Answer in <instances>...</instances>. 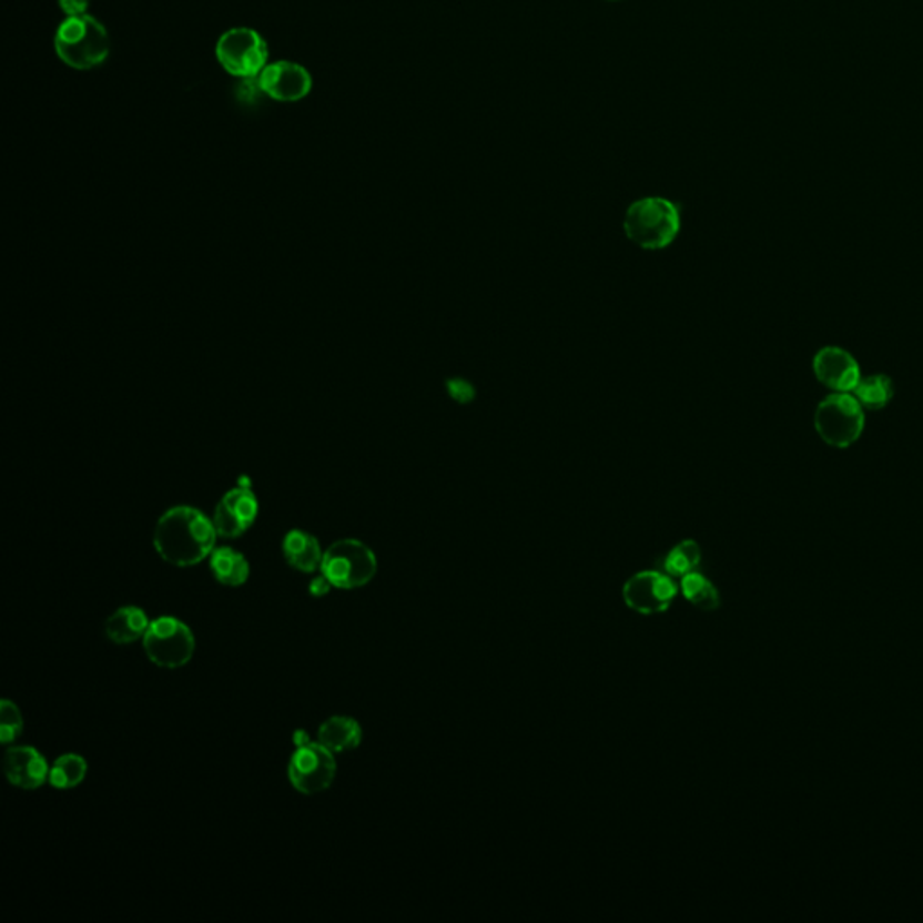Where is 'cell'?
Instances as JSON below:
<instances>
[{
  "instance_id": "obj_10",
  "label": "cell",
  "mask_w": 923,
  "mask_h": 923,
  "mask_svg": "<svg viewBox=\"0 0 923 923\" xmlns=\"http://www.w3.org/2000/svg\"><path fill=\"white\" fill-rule=\"evenodd\" d=\"M258 501L250 487L241 486L227 490L216 504L213 525L221 538H241L255 524Z\"/></svg>"
},
{
  "instance_id": "obj_9",
  "label": "cell",
  "mask_w": 923,
  "mask_h": 923,
  "mask_svg": "<svg viewBox=\"0 0 923 923\" xmlns=\"http://www.w3.org/2000/svg\"><path fill=\"white\" fill-rule=\"evenodd\" d=\"M677 594V582L660 570L635 574L622 588V597L628 608L639 611L642 616H655L668 610Z\"/></svg>"
},
{
  "instance_id": "obj_15",
  "label": "cell",
  "mask_w": 923,
  "mask_h": 923,
  "mask_svg": "<svg viewBox=\"0 0 923 923\" xmlns=\"http://www.w3.org/2000/svg\"><path fill=\"white\" fill-rule=\"evenodd\" d=\"M152 620L138 606H123L105 622V635L114 645H132L143 639Z\"/></svg>"
},
{
  "instance_id": "obj_23",
  "label": "cell",
  "mask_w": 923,
  "mask_h": 923,
  "mask_svg": "<svg viewBox=\"0 0 923 923\" xmlns=\"http://www.w3.org/2000/svg\"><path fill=\"white\" fill-rule=\"evenodd\" d=\"M447 388H449V394L453 395V399L462 400V403H467V400L473 399V386L466 381H449L447 383Z\"/></svg>"
},
{
  "instance_id": "obj_24",
  "label": "cell",
  "mask_w": 923,
  "mask_h": 923,
  "mask_svg": "<svg viewBox=\"0 0 923 923\" xmlns=\"http://www.w3.org/2000/svg\"><path fill=\"white\" fill-rule=\"evenodd\" d=\"M58 4L68 17H82V14H87L89 0H58Z\"/></svg>"
},
{
  "instance_id": "obj_5",
  "label": "cell",
  "mask_w": 923,
  "mask_h": 923,
  "mask_svg": "<svg viewBox=\"0 0 923 923\" xmlns=\"http://www.w3.org/2000/svg\"><path fill=\"white\" fill-rule=\"evenodd\" d=\"M143 648L150 662L158 668H183L195 653V637L183 620L159 617L150 622L143 637Z\"/></svg>"
},
{
  "instance_id": "obj_19",
  "label": "cell",
  "mask_w": 923,
  "mask_h": 923,
  "mask_svg": "<svg viewBox=\"0 0 923 923\" xmlns=\"http://www.w3.org/2000/svg\"><path fill=\"white\" fill-rule=\"evenodd\" d=\"M680 591L692 606H697L700 610L712 611L720 608L721 599L717 587L702 574L691 572L683 576L680 581Z\"/></svg>"
},
{
  "instance_id": "obj_2",
  "label": "cell",
  "mask_w": 923,
  "mask_h": 923,
  "mask_svg": "<svg viewBox=\"0 0 923 923\" xmlns=\"http://www.w3.org/2000/svg\"><path fill=\"white\" fill-rule=\"evenodd\" d=\"M622 227L628 241L642 250H666L677 241L682 227L680 207L669 199H639L626 210Z\"/></svg>"
},
{
  "instance_id": "obj_26",
  "label": "cell",
  "mask_w": 923,
  "mask_h": 923,
  "mask_svg": "<svg viewBox=\"0 0 923 923\" xmlns=\"http://www.w3.org/2000/svg\"><path fill=\"white\" fill-rule=\"evenodd\" d=\"M606 2H620V0H606Z\"/></svg>"
},
{
  "instance_id": "obj_16",
  "label": "cell",
  "mask_w": 923,
  "mask_h": 923,
  "mask_svg": "<svg viewBox=\"0 0 923 923\" xmlns=\"http://www.w3.org/2000/svg\"><path fill=\"white\" fill-rule=\"evenodd\" d=\"M363 729L354 718L332 717L323 721L317 731V741L332 752H348L359 747Z\"/></svg>"
},
{
  "instance_id": "obj_4",
  "label": "cell",
  "mask_w": 923,
  "mask_h": 923,
  "mask_svg": "<svg viewBox=\"0 0 923 923\" xmlns=\"http://www.w3.org/2000/svg\"><path fill=\"white\" fill-rule=\"evenodd\" d=\"M323 576L339 590L365 587L377 574V558L359 539H339L323 554Z\"/></svg>"
},
{
  "instance_id": "obj_20",
  "label": "cell",
  "mask_w": 923,
  "mask_h": 923,
  "mask_svg": "<svg viewBox=\"0 0 923 923\" xmlns=\"http://www.w3.org/2000/svg\"><path fill=\"white\" fill-rule=\"evenodd\" d=\"M87 770H89V767H87V761L83 760L82 755H60L49 770V783L58 790L74 789L78 784L83 783Z\"/></svg>"
},
{
  "instance_id": "obj_21",
  "label": "cell",
  "mask_w": 923,
  "mask_h": 923,
  "mask_svg": "<svg viewBox=\"0 0 923 923\" xmlns=\"http://www.w3.org/2000/svg\"><path fill=\"white\" fill-rule=\"evenodd\" d=\"M855 397L862 404V408L880 409L890 403L893 397V385L888 375H870L859 381L855 386Z\"/></svg>"
},
{
  "instance_id": "obj_13",
  "label": "cell",
  "mask_w": 923,
  "mask_h": 923,
  "mask_svg": "<svg viewBox=\"0 0 923 923\" xmlns=\"http://www.w3.org/2000/svg\"><path fill=\"white\" fill-rule=\"evenodd\" d=\"M49 764L34 747H11L4 754V774L13 787L37 790L49 781Z\"/></svg>"
},
{
  "instance_id": "obj_14",
  "label": "cell",
  "mask_w": 923,
  "mask_h": 923,
  "mask_svg": "<svg viewBox=\"0 0 923 923\" xmlns=\"http://www.w3.org/2000/svg\"><path fill=\"white\" fill-rule=\"evenodd\" d=\"M282 550H284L288 567L303 574L316 572L317 568L322 567L323 554H325L322 552V545L313 534L300 529L288 530L285 534Z\"/></svg>"
},
{
  "instance_id": "obj_3",
  "label": "cell",
  "mask_w": 923,
  "mask_h": 923,
  "mask_svg": "<svg viewBox=\"0 0 923 923\" xmlns=\"http://www.w3.org/2000/svg\"><path fill=\"white\" fill-rule=\"evenodd\" d=\"M54 51L69 68L89 71L105 62L111 40L105 26L91 14L68 17L54 33Z\"/></svg>"
},
{
  "instance_id": "obj_8",
  "label": "cell",
  "mask_w": 923,
  "mask_h": 923,
  "mask_svg": "<svg viewBox=\"0 0 923 923\" xmlns=\"http://www.w3.org/2000/svg\"><path fill=\"white\" fill-rule=\"evenodd\" d=\"M287 772L294 789L314 795L327 790L336 778V758L320 741H307L294 750Z\"/></svg>"
},
{
  "instance_id": "obj_18",
  "label": "cell",
  "mask_w": 923,
  "mask_h": 923,
  "mask_svg": "<svg viewBox=\"0 0 923 923\" xmlns=\"http://www.w3.org/2000/svg\"><path fill=\"white\" fill-rule=\"evenodd\" d=\"M700 561H702L700 545L692 539H683L663 556L660 561V572L671 577L688 576L697 570Z\"/></svg>"
},
{
  "instance_id": "obj_17",
  "label": "cell",
  "mask_w": 923,
  "mask_h": 923,
  "mask_svg": "<svg viewBox=\"0 0 923 923\" xmlns=\"http://www.w3.org/2000/svg\"><path fill=\"white\" fill-rule=\"evenodd\" d=\"M210 568L224 587H241L250 579V562L235 548H215L210 556Z\"/></svg>"
},
{
  "instance_id": "obj_25",
  "label": "cell",
  "mask_w": 923,
  "mask_h": 923,
  "mask_svg": "<svg viewBox=\"0 0 923 923\" xmlns=\"http://www.w3.org/2000/svg\"><path fill=\"white\" fill-rule=\"evenodd\" d=\"M331 588H334L332 587V582L328 581L327 577L323 576V574L322 576L314 577L311 585H308V591H311V596L313 597L327 596Z\"/></svg>"
},
{
  "instance_id": "obj_1",
  "label": "cell",
  "mask_w": 923,
  "mask_h": 923,
  "mask_svg": "<svg viewBox=\"0 0 923 923\" xmlns=\"http://www.w3.org/2000/svg\"><path fill=\"white\" fill-rule=\"evenodd\" d=\"M216 529L204 513L179 505L166 510L154 530V548L173 567H195L215 550Z\"/></svg>"
},
{
  "instance_id": "obj_7",
  "label": "cell",
  "mask_w": 923,
  "mask_h": 923,
  "mask_svg": "<svg viewBox=\"0 0 923 923\" xmlns=\"http://www.w3.org/2000/svg\"><path fill=\"white\" fill-rule=\"evenodd\" d=\"M815 428L822 440L830 446H851L859 440L864 429L862 404L848 394L830 395L818 406Z\"/></svg>"
},
{
  "instance_id": "obj_6",
  "label": "cell",
  "mask_w": 923,
  "mask_h": 923,
  "mask_svg": "<svg viewBox=\"0 0 923 923\" xmlns=\"http://www.w3.org/2000/svg\"><path fill=\"white\" fill-rule=\"evenodd\" d=\"M216 60L231 77L250 80L260 77L267 62V43L255 29L235 28L222 34L215 48Z\"/></svg>"
},
{
  "instance_id": "obj_22",
  "label": "cell",
  "mask_w": 923,
  "mask_h": 923,
  "mask_svg": "<svg viewBox=\"0 0 923 923\" xmlns=\"http://www.w3.org/2000/svg\"><path fill=\"white\" fill-rule=\"evenodd\" d=\"M22 731H24V721H22L19 707L10 700H2L0 702V741L4 746H10L19 740Z\"/></svg>"
},
{
  "instance_id": "obj_11",
  "label": "cell",
  "mask_w": 923,
  "mask_h": 923,
  "mask_svg": "<svg viewBox=\"0 0 923 923\" xmlns=\"http://www.w3.org/2000/svg\"><path fill=\"white\" fill-rule=\"evenodd\" d=\"M258 83L265 97L282 103L303 100L313 89V78L307 69L287 60L265 65L264 71L260 72Z\"/></svg>"
},
{
  "instance_id": "obj_12",
  "label": "cell",
  "mask_w": 923,
  "mask_h": 923,
  "mask_svg": "<svg viewBox=\"0 0 923 923\" xmlns=\"http://www.w3.org/2000/svg\"><path fill=\"white\" fill-rule=\"evenodd\" d=\"M813 371L822 385L836 389L841 394L855 389L861 381V371L856 361L846 351L836 346H826L819 352L813 359Z\"/></svg>"
}]
</instances>
